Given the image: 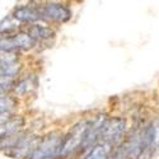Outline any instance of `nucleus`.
I'll use <instances>...</instances> for the list:
<instances>
[{
	"mask_svg": "<svg viewBox=\"0 0 159 159\" xmlns=\"http://www.w3.org/2000/svg\"><path fill=\"white\" fill-rule=\"evenodd\" d=\"M64 145V134L60 131H52L39 139L36 149L28 159H60Z\"/></svg>",
	"mask_w": 159,
	"mask_h": 159,
	"instance_id": "1",
	"label": "nucleus"
},
{
	"mask_svg": "<svg viewBox=\"0 0 159 159\" xmlns=\"http://www.w3.org/2000/svg\"><path fill=\"white\" fill-rule=\"evenodd\" d=\"M90 121H80L75 124L66 135H64V145L60 159H66L78 150L83 148V144L87 136V132L89 129Z\"/></svg>",
	"mask_w": 159,
	"mask_h": 159,
	"instance_id": "2",
	"label": "nucleus"
},
{
	"mask_svg": "<svg viewBox=\"0 0 159 159\" xmlns=\"http://www.w3.org/2000/svg\"><path fill=\"white\" fill-rule=\"evenodd\" d=\"M126 131V120L122 117H113V118H107L103 130H102V136L101 141L108 143L111 145L118 144Z\"/></svg>",
	"mask_w": 159,
	"mask_h": 159,
	"instance_id": "3",
	"label": "nucleus"
},
{
	"mask_svg": "<svg viewBox=\"0 0 159 159\" xmlns=\"http://www.w3.org/2000/svg\"><path fill=\"white\" fill-rule=\"evenodd\" d=\"M20 69L22 64L16 52H0V83L13 82Z\"/></svg>",
	"mask_w": 159,
	"mask_h": 159,
	"instance_id": "4",
	"label": "nucleus"
},
{
	"mask_svg": "<svg viewBox=\"0 0 159 159\" xmlns=\"http://www.w3.org/2000/svg\"><path fill=\"white\" fill-rule=\"evenodd\" d=\"M39 13L42 19L56 23H65L71 18V10L60 3H47L42 7Z\"/></svg>",
	"mask_w": 159,
	"mask_h": 159,
	"instance_id": "5",
	"label": "nucleus"
},
{
	"mask_svg": "<svg viewBox=\"0 0 159 159\" xmlns=\"http://www.w3.org/2000/svg\"><path fill=\"white\" fill-rule=\"evenodd\" d=\"M38 141H39V139L33 138V136H30V135H27V134L24 132V135H23V138L19 140V143H18L11 150H9L8 154L11 155L13 158H16V159L28 158V157L32 154V152L36 149Z\"/></svg>",
	"mask_w": 159,
	"mask_h": 159,
	"instance_id": "6",
	"label": "nucleus"
},
{
	"mask_svg": "<svg viewBox=\"0 0 159 159\" xmlns=\"http://www.w3.org/2000/svg\"><path fill=\"white\" fill-rule=\"evenodd\" d=\"M24 126V118L22 116H10L0 118V141L16 135Z\"/></svg>",
	"mask_w": 159,
	"mask_h": 159,
	"instance_id": "7",
	"label": "nucleus"
},
{
	"mask_svg": "<svg viewBox=\"0 0 159 159\" xmlns=\"http://www.w3.org/2000/svg\"><path fill=\"white\" fill-rule=\"evenodd\" d=\"M13 18L17 22H23V23H33L41 18V13L38 9L31 5H22L17 7L13 11Z\"/></svg>",
	"mask_w": 159,
	"mask_h": 159,
	"instance_id": "8",
	"label": "nucleus"
},
{
	"mask_svg": "<svg viewBox=\"0 0 159 159\" xmlns=\"http://www.w3.org/2000/svg\"><path fill=\"white\" fill-rule=\"evenodd\" d=\"M112 153H113V145L101 141L89 150V153L84 157V159H110Z\"/></svg>",
	"mask_w": 159,
	"mask_h": 159,
	"instance_id": "9",
	"label": "nucleus"
},
{
	"mask_svg": "<svg viewBox=\"0 0 159 159\" xmlns=\"http://www.w3.org/2000/svg\"><path fill=\"white\" fill-rule=\"evenodd\" d=\"M28 34L37 41H45V39H50L55 36V31L51 27H46V25H39V24H33L28 30Z\"/></svg>",
	"mask_w": 159,
	"mask_h": 159,
	"instance_id": "10",
	"label": "nucleus"
},
{
	"mask_svg": "<svg viewBox=\"0 0 159 159\" xmlns=\"http://www.w3.org/2000/svg\"><path fill=\"white\" fill-rule=\"evenodd\" d=\"M37 87V79L34 76H28L20 80L16 87H14V92L19 97H23L25 94H28L32 89H34Z\"/></svg>",
	"mask_w": 159,
	"mask_h": 159,
	"instance_id": "11",
	"label": "nucleus"
},
{
	"mask_svg": "<svg viewBox=\"0 0 159 159\" xmlns=\"http://www.w3.org/2000/svg\"><path fill=\"white\" fill-rule=\"evenodd\" d=\"M18 23L13 16H7L0 20V36H11L17 30H18Z\"/></svg>",
	"mask_w": 159,
	"mask_h": 159,
	"instance_id": "12",
	"label": "nucleus"
},
{
	"mask_svg": "<svg viewBox=\"0 0 159 159\" xmlns=\"http://www.w3.org/2000/svg\"><path fill=\"white\" fill-rule=\"evenodd\" d=\"M14 41H16V46H17V50H22V51H25V50H31L36 41L28 34V33H17L14 34Z\"/></svg>",
	"mask_w": 159,
	"mask_h": 159,
	"instance_id": "13",
	"label": "nucleus"
},
{
	"mask_svg": "<svg viewBox=\"0 0 159 159\" xmlns=\"http://www.w3.org/2000/svg\"><path fill=\"white\" fill-rule=\"evenodd\" d=\"M16 107H17L16 98L8 97V96L0 98V118L8 117L9 115H11V112L14 111Z\"/></svg>",
	"mask_w": 159,
	"mask_h": 159,
	"instance_id": "14",
	"label": "nucleus"
},
{
	"mask_svg": "<svg viewBox=\"0 0 159 159\" xmlns=\"http://www.w3.org/2000/svg\"><path fill=\"white\" fill-rule=\"evenodd\" d=\"M17 46L14 36H0V52H16Z\"/></svg>",
	"mask_w": 159,
	"mask_h": 159,
	"instance_id": "15",
	"label": "nucleus"
},
{
	"mask_svg": "<svg viewBox=\"0 0 159 159\" xmlns=\"http://www.w3.org/2000/svg\"><path fill=\"white\" fill-rule=\"evenodd\" d=\"M11 88H14V87H13V82H4V83H0V98L7 97L8 92H9Z\"/></svg>",
	"mask_w": 159,
	"mask_h": 159,
	"instance_id": "16",
	"label": "nucleus"
}]
</instances>
